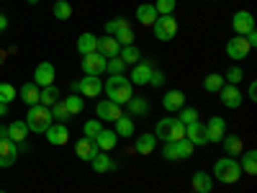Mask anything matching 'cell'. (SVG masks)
I'll return each mask as SVG.
<instances>
[{"instance_id": "1", "label": "cell", "mask_w": 257, "mask_h": 193, "mask_svg": "<svg viewBox=\"0 0 257 193\" xmlns=\"http://www.w3.org/2000/svg\"><path fill=\"white\" fill-rule=\"evenodd\" d=\"M103 90H105V95H108V101L123 106V103H128V98L134 95V85H132V80L123 77V75H111L108 82L103 85Z\"/></svg>"}, {"instance_id": "2", "label": "cell", "mask_w": 257, "mask_h": 193, "mask_svg": "<svg viewBox=\"0 0 257 193\" xmlns=\"http://www.w3.org/2000/svg\"><path fill=\"white\" fill-rule=\"evenodd\" d=\"M52 124H54V119H52V111L47 109V106H41V103L29 106V114H26V126H29V132L44 134Z\"/></svg>"}, {"instance_id": "3", "label": "cell", "mask_w": 257, "mask_h": 193, "mask_svg": "<svg viewBox=\"0 0 257 193\" xmlns=\"http://www.w3.org/2000/svg\"><path fill=\"white\" fill-rule=\"evenodd\" d=\"M155 137L162 142H180L185 139V124H180L178 119H160L155 126Z\"/></svg>"}, {"instance_id": "4", "label": "cell", "mask_w": 257, "mask_h": 193, "mask_svg": "<svg viewBox=\"0 0 257 193\" xmlns=\"http://www.w3.org/2000/svg\"><path fill=\"white\" fill-rule=\"evenodd\" d=\"M213 178L221 180V183H237L242 178V167L239 162L234 157H224V160H216V165H213Z\"/></svg>"}, {"instance_id": "5", "label": "cell", "mask_w": 257, "mask_h": 193, "mask_svg": "<svg viewBox=\"0 0 257 193\" xmlns=\"http://www.w3.org/2000/svg\"><path fill=\"white\" fill-rule=\"evenodd\" d=\"M162 157L167 162H178V160H190L193 157V144L188 139H180V142H165L162 147Z\"/></svg>"}, {"instance_id": "6", "label": "cell", "mask_w": 257, "mask_h": 193, "mask_svg": "<svg viewBox=\"0 0 257 193\" xmlns=\"http://www.w3.org/2000/svg\"><path fill=\"white\" fill-rule=\"evenodd\" d=\"M152 31L160 41H173L178 34V21L175 16H157V21L152 24Z\"/></svg>"}, {"instance_id": "7", "label": "cell", "mask_w": 257, "mask_h": 193, "mask_svg": "<svg viewBox=\"0 0 257 193\" xmlns=\"http://www.w3.org/2000/svg\"><path fill=\"white\" fill-rule=\"evenodd\" d=\"M105 64H108V59H105L100 52H90V54H85L80 59V67L85 75H90V77H100L105 72Z\"/></svg>"}, {"instance_id": "8", "label": "cell", "mask_w": 257, "mask_h": 193, "mask_svg": "<svg viewBox=\"0 0 257 193\" xmlns=\"http://www.w3.org/2000/svg\"><path fill=\"white\" fill-rule=\"evenodd\" d=\"M70 88H72V93H80V95H85V98H98V95L103 93V82H100V77L85 75L82 80L72 82Z\"/></svg>"}, {"instance_id": "9", "label": "cell", "mask_w": 257, "mask_h": 193, "mask_svg": "<svg viewBox=\"0 0 257 193\" xmlns=\"http://www.w3.org/2000/svg\"><path fill=\"white\" fill-rule=\"evenodd\" d=\"M95 116H98V121H111V124H113L116 119L123 116V111H121L118 103H113V101H108V98H103V101L95 103Z\"/></svg>"}, {"instance_id": "10", "label": "cell", "mask_w": 257, "mask_h": 193, "mask_svg": "<svg viewBox=\"0 0 257 193\" xmlns=\"http://www.w3.org/2000/svg\"><path fill=\"white\" fill-rule=\"evenodd\" d=\"M249 52H252V47L247 44L244 36H231V39L226 41V57L234 59V62H239V59L249 57Z\"/></svg>"}, {"instance_id": "11", "label": "cell", "mask_w": 257, "mask_h": 193, "mask_svg": "<svg viewBox=\"0 0 257 193\" xmlns=\"http://www.w3.org/2000/svg\"><path fill=\"white\" fill-rule=\"evenodd\" d=\"M54 77H57V70H54V64L52 62H39L36 64V70H34V80L39 88H47V85H54Z\"/></svg>"}, {"instance_id": "12", "label": "cell", "mask_w": 257, "mask_h": 193, "mask_svg": "<svg viewBox=\"0 0 257 193\" xmlns=\"http://www.w3.org/2000/svg\"><path fill=\"white\" fill-rule=\"evenodd\" d=\"M44 134H47V142L54 144V147H62V144L70 142V129H67V124H57V121H54Z\"/></svg>"}, {"instance_id": "13", "label": "cell", "mask_w": 257, "mask_h": 193, "mask_svg": "<svg viewBox=\"0 0 257 193\" xmlns=\"http://www.w3.org/2000/svg\"><path fill=\"white\" fill-rule=\"evenodd\" d=\"M231 29L237 31V36L249 34V31L254 29V18H252V13H249V11H237V13H234V18H231Z\"/></svg>"}, {"instance_id": "14", "label": "cell", "mask_w": 257, "mask_h": 193, "mask_svg": "<svg viewBox=\"0 0 257 193\" xmlns=\"http://www.w3.org/2000/svg\"><path fill=\"white\" fill-rule=\"evenodd\" d=\"M152 62H147V59H139L134 64V70H132V85H149V77H152Z\"/></svg>"}, {"instance_id": "15", "label": "cell", "mask_w": 257, "mask_h": 193, "mask_svg": "<svg viewBox=\"0 0 257 193\" xmlns=\"http://www.w3.org/2000/svg\"><path fill=\"white\" fill-rule=\"evenodd\" d=\"M224 134H226V121L221 116H211L208 124H206V139H208V144L211 142H221Z\"/></svg>"}, {"instance_id": "16", "label": "cell", "mask_w": 257, "mask_h": 193, "mask_svg": "<svg viewBox=\"0 0 257 193\" xmlns=\"http://www.w3.org/2000/svg\"><path fill=\"white\" fill-rule=\"evenodd\" d=\"M185 139L193 147H196V144H208V139H206V124H201V121L185 124Z\"/></svg>"}, {"instance_id": "17", "label": "cell", "mask_w": 257, "mask_h": 193, "mask_svg": "<svg viewBox=\"0 0 257 193\" xmlns=\"http://www.w3.org/2000/svg\"><path fill=\"white\" fill-rule=\"evenodd\" d=\"M18 160V147L11 139H0V167H11Z\"/></svg>"}, {"instance_id": "18", "label": "cell", "mask_w": 257, "mask_h": 193, "mask_svg": "<svg viewBox=\"0 0 257 193\" xmlns=\"http://www.w3.org/2000/svg\"><path fill=\"white\" fill-rule=\"evenodd\" d=\"M219 95H221V103L226 106V109H239L242 106V93H239L237 85H224V88L219 90Z\"/></svg>"}, {"instance_id": "19", "label": "cell", "mask_w": 257, "mask_h": 193, "mask_svg": "<svg viewBox=\"0 0 257 193\" xmlns=\"http://www.w3.org/2000/svg\"><path fill=\"white\" fill-rule=\"evenodd\" d=\"M75 155L80 157V160H93L95 155H98V144H95V139H88V137H82V139H77V144H75Z\"/></svg>"}, {"instance_id": "20", "label": "cell", "mask_w": 257, "mask_h": 193, "mask_svg": "<svg viewBox=\"0 0 257 193\" xmlns=\"http://www.w3.org/2000/svg\"><path fill=\"white\" fill-rule=\"evenodd\" d=\"M219 144H224L226 157H239L242 149H244V142H242V137H237V134H224V139H221Z\"/></svg>"}, {"instance_id": "21", "label": "cell", "mask_w": 257, "mask_h": 193, "mask_svg": "<svg viewBox=\"0 0 257 193\" xmlns=\"http://www.w3.org/2000/svg\"><path fill=\"white\" fill-rule=\"evenodd\" d=\"M90 167L95 170V173H111V170H116V162L111 160L108 152H100L98 149V155L90 160Z\"/></svg>"}, {"instance_id": "22", "label": "cell", "mask_w": 257, "mask_h": 193, "mask_svg": "<svg viewBox=\"0 0 257 193\" xmlns=\"http://www.w3.org/2000/svg\"><path fill=\"white\" fill-rule=\"evenodd\" d=\"M116 142H118V134L113 132V129H100V134L95 137V144H98L100 152H108V149H113Z\"/></svg>"}, {"instance_id": "23", "label": "cell", "mask_w": 257, "mask_h": 193, "mask_svg": "<svg viewBox=\"0 0 257 193\" xmlns=\"http://www.w3.org/2000/svg\"><path fill=\"white\" fill-rule=\"evenodd\" d=\"M98 52L105 57V59H111V57H118L121 47H118V41L113 36H100L98 39Z\"/></svg>"}, {"instance_id": "24", "label": "cell", "mask_w": 257, "mask_h": 193, "mask_svg": "<svg viewBox=\"0 0 257 193\" xmlns=\"http://www.w3.org/2000/svg\"><path fill=\"white\" fill-rule=\"evenodd\" d=\"M193 193H211L213 188V178L208 173H203V170H198V173H193Z\"/></svg>"}, {"instance_id": "25", "label": "cell", "mask_w": 257, "mask_h": 193, "mask_svg": "<svg viewBox=\"0 0 257 193\" xmlns=\"http://www.w3.org/2000/svg\"><path fill=\"white\" fill-rule=\"evenodd\" d=\"M137 21L142 26H149L152 29V24L157 21V11H155V6L152 3H142L139 8H137Z\"/></svg>"}, {"instance_id": "26", "label": "cell", "mask_w": 257, "mask_h": 193, "mask_svg": "<svg viewBox=\"0 0 257 193\" xmlns=\"http://www.w3.org/2000/svg\"><path fill=\"white\" fill-rule=\"evenodd\" d=\"M39 93H41V88H39L36 82H24V85H21V90H18L21 101L29 103V106H36L39 103Z\"/></svg>"}, {"instance_id": "27", "label": "cell", "mask_w": 257, "mask_h": 193, "mask_svg": "<svg viewBox=\"0 0 257 193\" xmlns=\"http://www.w3.org/2000/svg\"><path fill=\"white\" fill-rule=\"evenodd\" d=\"M162 106H165V111H180L183 106H185L183 90H170V93L162 98Z\"/></svg>"}, {"instance_id": "28", "label": "cell", "mask_w": 257, "mask_h": 193, "mask_svg": "<svg viewBox=\"0 0 257 193\" xmlns=\"http://www.w3.org/2000/svg\"><path fill=\"white\" fill-rule=\"evenodd\" d=\"M26 137H29V126H26V121H13V124H8V139H11V142L21 144Z\"/></svg>"}, {"instance_id": "29", "label": "cell", "mask_w": 257, "mask_h": 193, "mask_svg": "<svg viewBox=\"0 0 257 193\" xmlns=\"http://www.w3.org/2000/svg\"><path fill=\"white\" fill-rule=\"evenodd\" d=\"M77 52L85 57V54H90V52H98V36L95 34H82L77 39Z\"/></svg>"}, {"instance_id": "30", "label": "cell", "mask_w": 257, "mask_h": 193, "mask_svg": "<svg viewBox=\"0 0 257 193\" xmlns=\"http://www.w3.org/2000/svg\"><path fill=\"white\" fill-rule=\"evenodd\" d=\"M116 124V129H113V132L118 134V137H123V139H128V137H134V119L132 116H121V119H116L113 121Z\"/></svg>"}, {"instance_id": "31", "label": "cell", "mask_w": 257, "mask_h": 193, "mask_svg": "<svg viewBox=\"0 0 257 193\" xmlns=\"http://www.w3.org/2000/svg\"><path fill=\"white\" fill-rule=\"evenodd\" d=\"M239 157H242V162H239L242 173H247V175H257V152H254V149H247V152H242Z\"/></svg>"}, {"instance_id": "32", "label": "cell", "mask_w": 257, "mask_h": 193, "mask_svg": "<svg viewBox=\"0 0 257 193\" xmlns=\"http://www.w3.org/2000/svg\"><path fill=\"white\" fill-rule=\"evenodd\" d=\"M155 147H157V137L155 134H139V139H137V152L139 155H152Z\"/></svg>"}, {"instance_id": "33", "label": "cell", "mask_w": 257, "mask_h": 193, "mask_svg": "<svg viewBox=\"0 0 257 193\" xmlns=\"http://www.w3.org/2000/svg\"><path fill=\"white\" fill-rule=\"evenodd\" d=\"M57 101H59V88H57V85H47V88H41V93H39V103L41 106L52 109Z\"/></svg>"}, {"instance_id": "34", "label": "cell", "mask_w": 257, "mask_h": 193, "mask_svg": "<svg viewBox=\"0 0 257 193\" xmlns=\"http://www.w3.org/2000/svg\"><path fill=\"white\" fill-rule=\"evenodd\" d=\"M221 88H224V75H219V72H211L203 80V90L206 93H219Z\"/></svg>"}, {"instance_id": "35", "label": "cell", "mask_w": 257, "mask_h": 193, "mask_svg": "<svg viewBox=\"0 0 257 193\" xmlns=\"http://www.w3.org/2000/svg\"><path fill=\"white\" fill-rule=\"evenodd\" d=\"M128 111H132V116H144V114H149V103H147V98H128Z\"/></svg>"}, {"instance_id": "36", "label": "cell", "mask_w": 257, "mask_h": 193, "mask_svg": "<svg viewBox=\"0 0 257 193\" xmlns=\"http://www.w3.org/2000/svg\"><path fill=\"white\" fill-rule=\"evenodd\" d=\"M118 57L123 59V64H132V67H134V64L139 62V57H142V52H139L134 44H128V47H121Z\"/></svg>"}, {"instance_id": "37", "label": "cell", "mask_w": 257, "mask_h": 193, "mask_svg": "<svg viewBox=\"0 0 257 193\" xmlns=\"http://www.w3.org/2000/svg\"><path fill=\"white\" fill-rule=\"evenodd\" d=\"M49 111H52V119H54L57 124H64L67 119H72V116H70V111H67V106H64V101H62V98H59V101L52 106Z\"/></svg>"}, {"instance_id": "38", "label": "cell", "mask_w": 257, "mask_h": 193, "mask_svg": "<svg viewBox=\"0 0 257 193\" xmlns=\"http://www.w3.org/2000/svg\"><path fill=\"white\" fill-rule=\"evenodd\" d=\"M64 101V106H67V111H70V116H77L82 109H85V101L77 95V93H72L70 98H62Z\"/></svg>"}, {"instance_id": "39", "label": "cell", "mask_w": 257, "mask_h": 193, "mask_svg": "<svg viewBox=\"0 0 257 193\" xmlns=\"http://www.w3.org/2000/svg\"><path fill=\"white\" fill-rule=\"evenodd\" d=\"M52 13L59 18V21H67L72 16V6L67 3V0H57V3L52 6Z\"/></svg>"}, {"instance_id": "40", "label": "cell", "mask_w": 257, "mask_h": 193, "mask_svg": "<svg viewBox=\"0 0 257 193\" xmlns=\"http://www.w3.org/2000/svg\"><path fill=\"white\" fill-rule=\"evenodd\" d=\"M100 129H103V124H100L98 119H90V121H85V126H82V134L88 137V139H95V137L100 134Z\"/></svg>"}, {"instance_id": "41", "label": "cell", "mask_w": 257, "mask_h": 193, "mask_svg": "<svg viewBox=\"0 0 257 193\" xmlns=\"http://www.w3.org/2000/svg\"><path fill=\"white\" fill-rule=\"evenodd\" d=\"M175 3H178V0H157V3H155V11H157V16H173V11H175Z\"/></svg>"}, {"instance_id": "42", "label": "cell", "mask_w": 257, "mask_h": 193, "mask_svg": "<svg viewBox=\"0 0 257 193\" xmlns=\"http://www.w3.org/2000/svg\"><path fill=\"white\" fill-rule=\"evenodd\" d=\"M123 70H126V64L121 57H111L108 64H105V72H111V75H123Z\"/></svg>"}, {"instance_id": "43", "label": "cell", "mask_w": 257, "mask_h": 193, "mask_svg": "<svg viewBox=\"0 0 257 193\" xmlns=\"http://www.w3.org/2000/svg\"><path fill=\"white\" fill-rule=\"evenodd\" d=\"M11 101H16V88L8 85V82H0V103L8 106Z\"/></svg>"}, {"instance_id": "44", "label": "cell", "mask_w": 257, "mask_h": 193, "mask_svg": "<svg viewBox=\"0 0 257 193\" xmlns=\"http://www.w3.org/2000/svg\"><path fill=\"white\" fill-rule=\"evenodd\" d=\"M242 77H244L242 67H229V70H226V75H224V80H229V85H239V82H242Z\"/></svg>"}, {"instance_id": "45", "label": "cell", "mask_w": 257, "mask_h": 193, "mask_svg": "<svg viewBox=\"0 0 257 193\" xmlns=\"http://www.w3.org/2000/svg\"><path fill=\"white\" fill-rule=\"evenodd\" d=\"M180 124H193V121H198V111L196 109H180V119H178Z\"/></svg>"}, {"instance_id": "46", "label": "cell", "mask_w": 257, "mask_h": 193, "mask_svg": "<svg viewBox=\"0 0 257 193\" xmlns=\"http://www.w3.org/2000/svg\"><path fill=\"white\" fill-rule=\"evenodd\" d=\"M165 72L162 70H152V77H149V85H152V88H162V85H165Z\"/></svg>"}, {"instance_id": "47", "label": "cell", "mask_w": 257, "mask_h": 193, "mask_svg": "<svg viewBox=\"0 0 257 193\" xmlns=\"http://www.w3.org/2000/svg\"><path fill=\"white\" fill-rule=\"evenodd\" d=\"M247 95H249V101H257V82H254V80L249 82V90H247Z\"/></svg>"}, {"instance_id": "48", "label": "cell", "mask_w": 257, "mask_h": 193, "mask_svg": "<svg viewBox=\"0 0 257 193\" xmlns=\"http://www.w3.org/2000/svg\"><path fill=\"white\" fill-rule=\"evenodd\" d=\"M6 29H8V18H6L3 13H0V34H3Z\"/></svg>"}, {"instance_id": "49", "label": "cell", "mask_w": 257, "mask_h": 193, "mask_svg": "<svg viewBox=\"0 0 257 193\" xmlns=\"http://www.w3.org/2000/svg\"><path fill=\"white\" fill-rule=\"evenodd\" d=\"M0 139H8V126H0Z\"/></svg>"}, {"instance_id": "50", "label": "cell", "mask_w": 257, "mask_h": 193, "mask_svg": "<svg viewBox=\"0 0 257 193\" xmlns=\"http://www.w3.org/2000/svg\"><path fill=\"white\" fill-rule=\"evenodd\" d=\"M6 114H8V106H6V103H0V116H6Z\"/></svg>"}, {"instance_id": "51", "label": "cell", "mask_w": 257, "mask_h": 193, "mask_svg": "<svg viewBox=\"0 0 257 193\" xmlns=\"http://www.w3.org/2000/svg\"><path fill=\"white\" fill-rule=\"evenodd\" d=\"M3 59H6V52H0V64H3Z\"/></svg>"}, {"instance_id": "52", "label": "cell", "mask_w": 257, "mask_h": 193, "mask_svg": "<svg viewBox=\"0 0 257 193\" xmlns=\"http://www.w3.org/2000/svg\"><path fill=\"white\" fill-rule=\"evenodd\" d=\"M26 3H29V6H34V3H39V0H26Z\"/></svg>"}, {"instance_id": "53", "label": "cell", "mask_w": 257, "mask_h": 193, "mask_svg": "<svg viewBox=\"0 0 257 193\" xmlns=\"http://www.w3.org/2000/svg\"><path fill=\"white\" fill-rule=\"evenodd\" d=\"M0 193H3V190H0Z\"/></svg>"}]
</instances>
